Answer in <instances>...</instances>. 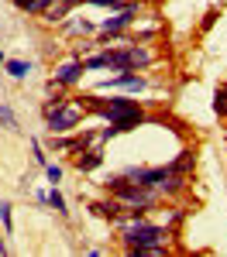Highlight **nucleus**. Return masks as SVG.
Masks as SVG:
<instances>
[{"mask_svg": "<svg viewBox=\"0 0 227 257\" xmlns=\"http://www.w3.org/2000/svg\"><path fill=\"white\" fill-rule=\"evenodd\" d=\"M213 113L217 117H227V86H217L213 89Z\"/></svg>", "mask_w": 227, "mask_h": 257, "instance_id": "9b49d317", "label": "nucleus"}, {"mask_svg": "<svg viewBox=\"0 0 227 257\" xmlns=\"http://www.w3.org/2000/svg\"><path fill=\"white\" fill-rule=\"evenodd\" d=\"M107 189L114 192V199L121 202L127 213H144V209H152L155 202H159V189H148V185H134V182H127L124 175H110L107 178Z\"/></svg>", "mask_w": 227, "mask_h": 257, "instance_id": "7ed1b4c3", "label": "nucleus"}, {"mask_svg": "<svg viewBox=\"0 0 227 257\" xmlns=\"http://www.w3.org/2000/svg\"><path fill=\"white\" fill-rule=\"evenodd\" d=\"M83 72H86V69H83V59L65 62V65H59V69H55V79H52V86H72V82H80Z\"/></svg>", "mask_w": 227, "mask_h": 257, "instance_id": "6e6552de", "label": "nucleus"}, {"mask_svg": "<svg viewBox=\"0 0 227 257\" xmlns=\"http://www.w3.org/2000/svg\"><path fill=\"white\" fill-rule=\"evenodd\" d=\"M62 4H65V7H76V4H83V0H62Z\"/></svg>", "mask_w": 227, "mask_h": 257, "instance_id": "aec40b11", "label": "nucleus"}, {"mask_svg": "<svg viewBox=\"0 0 227 257\" xmlns=\"http://www.w3.org/2000/svg\"><path fill=\"white\" fill-rule=\"evenodd\" d=\"M100 165H103L100 148H86V151L80 148V155H76V168H80V172H93V168H100Z\"/></svg>", "mask_w": 227, "mask_h": 257, "instance_id": "1a4fd4ad", "label": "nucleus"}, {"mask_svg": "<svg viewBox=\"0 0 227 257\" xmlns=\"http://www.w3.org/2000/svg\"><path fill=\"white\" fill-rule=\"evenodd\" d=\"M4 69H7V76L24 79V76L31 72V62H24V59H7V62H4Z\"/></svg>", "mask_w": 227, "mask_h": 257, "instance_id": "9d476101", "label": "nucleus"}, {"mask_svg": "<svg viewBox=\"0 0 227 257\" xmlns=\"http://www.w3.org/2000/svg\"><path fill=\"white\" fill-rule=\"evenodd\" d=\"M45 120H48V131L52 134L72 131V127H80V120H83V106L80 103H62V99H55V103L45 106Z\"/></svg>", "mask_w": 227, "mask_h": 257, "instance_id": "39448f33", "label": "nucleus"}, {"mask_svg": "<svg viewBox=\"0 0 227 257\" xmlns=\"http://www.w3.org/2000/svg\"><path fill=\"white\" fill-rule=\"evenodd\" d=\"M93 99H97V96H93ZM97 110H100L103 120H107L100 141H110V138H117V134H124V131H134V127H141V123H144V110L134 103V99H124V96L97 99Z\"/></svg>", "mask_w": 227, "mask_h": 257, "instance_id": "f257e3e1", "label": "nucleus"}, {"mask_svg": "<svg viewBox=\"0 0 227 257\" xmlns=\"http://www.w3.org/2000/svg\"><path fill=\"white\" fill-rule=\"evenodd\" d=\"M90 4H97V7H121L124 0H90Z\"/></svg>", "mask_w": 227, "mask_h": 257, "instance_id": "dca6fc26", "label": "nucleus"}, {"mask_svg": "<svg viewBox=\"0 0 227 257\" xmlns=\"http://www.w3.org/2000/svg\"><path fill=\"white\" fill-rule=\"evenodd\" d=\"M31 148H35V161L45 165V151H41V144H38V141H31Z\"/></svg>", "mask_w": 227, "mask_h": 257, "instance_id": "f3484780", "label": "nucleus"}, {"mask_svg": "<svg viewBox=\"0 0 227 257\" xmlns=\"http://www.w3.org/2000/svg\"><path fill=\"white\" fill-rule=\"evenodd\" d=\"M152 65V52L144 45H121V48H107L100 55L83 62L86 72L93 69H117V72H138V69H148Z\"/></svg>", "mask_w": 227, "mask_h": 257, "instance_id": "f03ea898", "label": "nucleus"}, {"mask_svg": "<svg viewBox=\"0 0 227 257\" xmlns=\"http://www.w3.org/2000/svg\"><path fill=\"white\" fill-rule=\"evenodd\" d=\"M0 223H4L7 233L14 230V216H11V202H7V199H0Z\"/></svg>", "mask_w": 227, "mask_h": 257, "instance_id": "ddd939ff", "label": "nucleus"}, {"mask_svg": "<svg viewBox=\"0 0 227 257\" xmlns=\"http://www.w3.org/2000/svg\"><path fill=\"white\" fill-rule=\"evenodd\" d=\"M176 223H183V209H176V213H169V226H176Z\"/></svg>", "mask_w": 227, "mask_h": 257, "instance_id": "a211bd4d", "label": "nucleus"}, {"mask_svg": "<svg viewBox=\"0 0 227 257\" xmlns=\"http://www.w3.org/2000/svg\"><path fill=\"white\" fill-rule=\"evenodd\" d=\"M45 175H48L52 185H55V182H62V168H59V165H45Z\"/></svg>", "mask_w": 227, "mask_h": 257, "instance_id": "2eb2a0df", "label": "nucleus"}, {"mask_svg": "<svg viewBox=\"0 0 227 257\" xmlns=\"http://www.w3.org/2000/svg\"><path fill=\"white\" fill-rule=\"evenodd\" d=\"M144 86H148V79L138 76V72H117L114 79L100 82V89H127V93H141Z\"/></svg>", "mask_w": 227, "mask_h": 257, "instance_id": "0eeeda50", "label": "nucleus"}, {"mask_svg": "<svg viewBox=\"0 0 227 257\" xmlns=\"http://www.w3.org/2000/svg\"><path fill=\"white\" fill-rule=\"evenodd\" d=\"M0 127H7V131H14V127H18V120H14V113H11V106H7V103L0 106Z\"/></svg>", "mask_w": 227, "mask_h": 257, "instance_id": "4468645a", "label": "nucleus"}, {"mask_svg": "<svg viewBox=\"0 0 227 257\" xmlns=\"http://www.w3.org/2000/svg\"><path fill=\"white\" fill-rule=\"evenodd\" d=\"M134 18H138V4H127L121 14H114V18H107L100 24V35L103 38H114V35H121L127 24H134Z\"/></svg>", "mask_w": 227, "mask_h": 257, "instance_id": "423d86ee", "label": "nucleus"}, {"mask_svg": "<svg viewBox=\"0 0 227 257\" xmlns=\"http://www.w3.org/2000/svg\"><path fill=\"white\" fill-rule=\"evenodd\" d=\"M4 62H7V59H4V52H0V65H4Z\"/></svg>", "mask_w": 227, "mask_h": 257, "instance_id": "412c9836", "label": "nucleus"}, {"mask_svg": "<svg viewBox=\"0 0 227 257\" xmlns=\"http://www.w3.org/2000/svg\"><path fill=\"white\" fill-rule=\"evenodd\" d=\"M165 237H169V226L148 223V219H141V213L134 219H127L121 230V240H124V247H127V254H138L141 247H159V243H165Z\"/></svg>", "mask_w": 227, "mask_h": 257, "instance_id": "20e7f679", "label": "nucleus"}, {"mask_svg": "<svg viewBox=\"0 0 227 257\" xmlns=\"http://www.w3.org/2000/svg\"><path fill=\"white\" fill-rule=\"evenodd\" d=\"M45 202H48V206H52L55 213H62V216L69 213V209H65V199H62V192L55 189V185H52V192H48V199H45Z\"/></svg>", "mask_w": 227, "mask_h": 257, "instance_id": "f8f14e48", "label": "nucleus"}, {"mask_svg": "<svg viewBox=\"0 0 227 257\" xmlns=\"http://www.w3.org/2000/svg\"><path fill=\"white\" fill-rule=\"evenodd\" d=\"M14 4H18L21 11H31V7H35V0H14Z\"/></svg>", "mask_w": 227, "mask_h": 257, "instance_id": "6ab92c4d", "label": "nucleus"}]
</instances>
